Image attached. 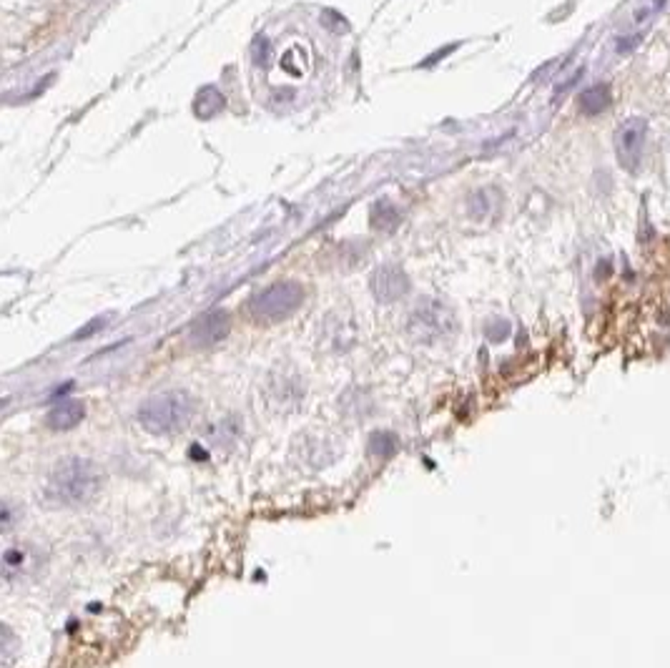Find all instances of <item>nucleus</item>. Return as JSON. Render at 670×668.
I'll return each mask as SVG.
<instances>
[{
	"label": "nucleus",
	"instance_id": "f257e3e1",
	"mask_svg": "<svg viewBox=\"0 0 670 668\" xmlns=\"http://www.w3.org/2000/svg\"><path fill=\"white\" fill-rule=\"evenodd\" d=\"M103 485V472L88 458L58 460L50 468L48 478L43 483V500L50 507H81L99 496Z\"/></svg>",
	"mask_w": 670,
	"mask_h": 668
},
{
	"label": "nucleus",
	"instance_id": "f03ea898",
	"mask_svg": "<svg viewBox=\"0 0 670 668\" xmlns=\"http://www.w3.org/2000/svg\"><path fill=\"white\" fill-rule=\"evenodd\" d=\"M196 415V400L187 390H166L149 397L138 408V422L146 433L174 435L188 427Z\"/></svg>",
	"mask_w": 670,
	"mask_h": 668
},
{
	"label": "nucleus",
	"instance_id": "7ed1b4c3",
	"mask_svg": "<svg viewBox=\"0 0 670 668\" xmlns=\"http://www.w3.org/2000/svg\"><path fill=\"white\" fill-rule=\"evenodd\" d=\"M407 332L420 345H439L457 332L455 312L439 299H422L410 314Z\"/></svg>",
	"mask_w": 670,
	"mask_h": 668
},
{
	"label": "nucleus",
	"instance_id": "20e7f679",
	"mask_svg": "<svg viewBox=\"0 0 670 668\" xmlns=\"http://www.w3.org/2000/svg\"><path fill=\"white\" fill-rule=\"evenodd\" d=\"M304 302V286L299 282H276V285L261 289L248 302V314L257 322H284Z\"/></svg>",
	"mask_w": 670,
	"mask_h": 668
},
{
	"label": "nucleus",
	"instance_id": "39448f33",
	"mask_svg": "<svg viewBox=\"0 0 670 668\" xmlns=\"http://www.w3.org/2000/svg\"><path fill=\"white\" fill-rule=\"evenodd\" d=\"M648 136V121L635 116L628 119L625 124L615 131V151H618V162L625 171H635L643 159V146H646Z\"/></svg>",
	"mask_w": 670,
	"mask_h": 668
},
{
	"label": "nucleus",
	"instance_id": "423d86ee",
	"mask_svg": "<svg viewBox=\"0 0 670 668\" xmlns=\"http://www.w3.org/2000/svg\"><path fill=\"white\" fill-rule=\"evenodd\" d=\"M231 332V317L229 312L223 310H213L206 312L201 320H196V324L191 327L188 332V339L194 347H213L223 342Z\"/></svg>",
	"mask_w": 670,
	"mask_h": 668
},
{
	"label": "nucleus",
	"instance_id": "0eeeda50",
	"mask_svg": "<svg viewBox=\"0 0 670 668\" xmlns=\"http://www.w3.org/2000/svg\"><path fill=\"white\" fill-rule=\"evenodd\" d=\"M372 292L379 302L392 304V302H397V299L407 297V292H410V279H407V274L402 272L399 267H382V269H377L372 277Z\"/></svg>",
	"mask_w": 670,
	"mask_h": 668
},
{
	"label": "nucleus",
	"instance_id": "6e6552de",
	"mask_svg": "<svg viewBox=\"0 0 670 668\" xmlns=\"http://www.w3.org/2000/svg\"><path fill=\"white\" fill-rule=\"evenodd\" d=\"M83 418H86L83 402H78V400H63L58 405H53L48 415H46V427L53 430V433H68V430L78 427L83 422Z\"/></svg>",
	"mask_w": 670,
	"mask_h": 668
},
{
	"label": "nucleus",
	"instance_id": "1a4fd4ad",
	"mask_svg": "<svg viewBox=\"0 0 670 668\" xmlns=\"http://www.w3.org/2000/svg\"><path fill=\"white\" fill-rule=\"evenodd\" d=\"M580 111L587 116V119H593V116H600V113L605 111L610 106V88L605 84H597V86L585 88L583 93H580Z\"/></svg>",
	"mask_w": 670,
	"mask_h": 668
},
{
	"label": "nucleus",
	"instance_id": "9d476101",
	"mask_svg": "<svg viewBox=\"0 0 670 668\" xmlns=\"http://www.w3.org/2000/svg\"><path fill=\"white\" fill-rule=\"evenodd\" d=\"M223 109V96L219 93V88L206 86L201 88L199 96H196V103H194V111L199 119H213L216 113Z\"/></svg>",
	"mask_w": 670,
	"mask_h": 668
},
{
	"label": "nucleus",
	"instance_id": "9b49d317",
	"mask_svg": "<svg viewBox=\"0 0 670 668\" xmlns=\"http://www.w3.org/2000/svg\"><path fill=\"white\" fill-rule=\"evenodd\" d=\"M399 222H402V214H399V209L395 207V204H389V201H379V204H374V209H372L374 229L392 232Z\"/></svg>",
	"mask_w": 670,
	"mask_h": 668
},
{
	"label": "nucleus",
	"instance_id": "f8f14e48",
	"mask_svg": "<svg viewBox=\"0 0 670 668\" xmlns=\"http://www.w3.org/2000/svg\"><path fill=\"white\" fill-rule=\"evenodd\" d=\"M666 5H668V0H640V5L633 11V23L643 25L648 21H653Z\"/></svg>",
	"mask_w": 670,
	"mask_h": 668
},
{
	"label": "nucleus",
	"instance_id": "ddd939ff",
	"mask_svg": "<svg viewBox=\"0 0 670 668\" xmlns=\"http://www.w3.org/2000/svg\"><path fill=\"white\" fill-rule=\"evenodd\" d=\"M370 447H372V453H377V455H392L395 447H397V440H395L392 433H377L372 435Z\"/></svg>",
	"mask_w": 670,
	"mask_h": 668
},
{
	"label": "nucleus",
	"instance_id": "4468645a",
	"mask_svg": "<svg viewBox=\"0 0 670 668\" xmlns=\"http://www.w3.org/2000/svg\"><path fill=\"white\" fill-rule=\"evenodd\" d=\"M638 43H640V36H621L615 40V53L625 56V53H631Z\"/></svg>",
	"mask_w": 670,
	"mask_h": 668
}]
</instances>
